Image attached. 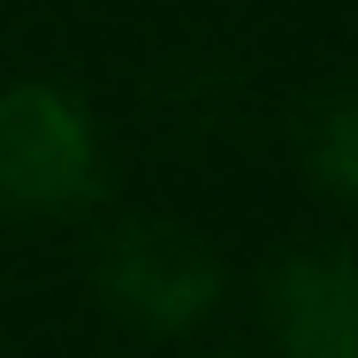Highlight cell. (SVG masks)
Listing matches in <instances>:
<instances>
[{"label": "cell", "mask_w": 358, "mask_h": 358, "mask_svg": "<svg viewBox=\"0 0 358 358\" xmlns=\"http://www.w3.org/2000/svg\"><path fill=\"white\" fill-rule=\"evenodd\" d=\"M99 191V145L69 92L15 84L0 92V206L15 214H76Z\"/></svg>", "instance_id": "1"}, {"label": "cell", "mask_w": 358, "mask_h": 358, "mask_svg": "<svg viewBox=\"0 0 358 358\" xmlns=\"http://www.w3.org/2000/svg\"><path fill=\"white\" fill-rule=\"evenodd\" d=\"M99 289H107L115 313H130L138 328L168 336V328H191L214 305L221 275H214V252L199 236L168 229V221H130L99 252Z\"/></svg>", "instance_id": "2"}, {"label": "cell", "mask_w": 358, "mask_h": 358, "mask_svg": "<svg viewBox=\"0 0 358 358\" xmlns=\"http://www.w3.org/2000/svg\"><path fill=\"white\" fill-rule=\"evenodd\" d=\"M267 328L289 358H351V259L297 252L267 275Z\"/></svg>", "instance_id": "3"}]
</instances>
